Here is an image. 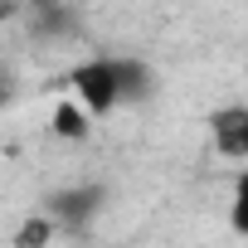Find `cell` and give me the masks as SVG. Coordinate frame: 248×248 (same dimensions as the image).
<instances>
[{
	"label": "cell",
	"instance_id": "obj_1",
	"mask_svg": "<svg viewBox=\"0 0 248 248\" xmlns=\"http://www.w3.org/2000/svg\"><path fill=\"white\" fill-rule=\"evenodd\" d=\"M73 88H78V102L102 117L122 102V83H117V59H88L73 68Z\"/></svg>",
	"mask_w": 248,
	"mask_h": 248
},
{
	"label": "cell",
	"instance_id": "obj_2",
	"mask_svg": "<svg viewBox=\"0 0 248 248\" xmlns=\"http://www.w3.org/2000/svg\"><path fill=\"white\" fill-rule=\"evenodd\" d=\"M97 204H102V185H73V190H59L49 200V219L78 229V224H88L97 214Z\"/></svg>",
	"mask_w": 248,
	"mask_h": 248
},
{
	"label": "cell",
	"instance_id": "obj_3",
	"mask_svg": "<svg viewBox=\"0 0 248 248\" xmlns=\"http://www.w3.org/2000/svg\"><path fill=\"white\" fill-rule=\"evenodd\" d=\"M209 127H214V146L224 156H243L248 161V107H224L209 117Z\"/></svg>",
	"mask_w": 248,
	"mask_h": 248
},
{
	"label": "cell",
	"instance_id": "obj_4",
	"mask_svg": "<svg viewBox=\"0 0 248 248\" xmlns=\"http://www.w3.org/2000/svg\"><path fill=\"white\" fill-rule=\"evenodd\" d=\"M88 122H93V112H88L83 102H59V112H54V132L68 137V141H83V137H88Z\"/></svg>",
	"mask_w": 248,
	"mask_h": 248
},
{
	"label": "cell",
	"instance_id": "obj_5",
	"mask_svg": "<svg viewBox=\"0 0 248 248\" xmlns=\"http://www.w3.org/2000/svg\"><path fill=\"white\" fill-rule=\"evenodd\" d=\"M117 83H122V102H141L146 88H151V78L137 59H117Z\"/></svg>",
	"mask_w": 248,
	"mask_h": 248
},
{
	"label": "cell",
	"instance_id": "obj_6",
	"mask_svg": "<svg viewBox=\"0 0 248 248\" xmlns=\"http://www.w3.org/2000/svg\"><path fill=\"white\" fill-rule=\"evenodd\" d=\"M49 238H54V219H49V214H44V219L34 214V219H25V229H20L15 248H44Z\"/></svg>",
	"mask_w": 248,
	"mask_h": 248
},
{
	"label": "cell",
	"instance_id": "obj_7",
	"mask_svg": "<svg viewBox=\"0 0 248 248\" xmlns=\"http://www.w3.org/2000/svg\"><path fill=\"white\" fill-rule=\"evenodd\" d=\"M233 229L238 233H248V170H243V180H238V190H233Z\"/></svg>",
	"mask_w": 248,
	"mask_h": 248
}]
</instances>
